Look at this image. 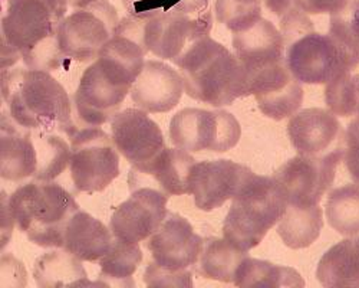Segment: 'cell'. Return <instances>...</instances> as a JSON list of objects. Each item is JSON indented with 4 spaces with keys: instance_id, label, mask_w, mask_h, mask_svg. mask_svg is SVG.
I'll return each mask as SVG.
<instances>
[{
    "instance_id": "obj_25",
    "label": "cell",
    "mask_w": 359,
    "mask_h": 288,
    "mask_svg": "<svg viewBox=\"0 0 359 288\" xmlns=\"http://www.w3.org/2000/svg\"><path fill=\"white\" fill-rule=\"evenodd\" d=\"M34 277L42 288L104 285L102 282L89 281L81 259L67 249L46 252L39 256L35 263Z\"/></svg>"
},
{
    "instance_id": "obj_19",
    "label": "cell",
    "mask_w": 359,
    "mask_h": 288,
    "mask_svg": "<svg viewBox=\"0 0 359 288\" xmlns=\"http://www.w3.org/2000/svg\"><path fill=\"white\" fill-rule=\"evenodd\" d=\"M111 137L118 152L131 164L151 160L165 148L158 124L137 108H127L115 115L111 120Z\"/></svg>"
},
{
    "instance_id": "obj_16",
    "label": "cell",
    "mask_w": 359,
    "mask_h": 288,
    "mask_svg": "<svg viewBox=\"0 0 359 288\" xmlns=\"http://www.w3.org/2000/svg\"><path fill=\"white\" fill-rule=\"evenodd\" d=\"M196 159L183 149L164 148L151 160L133 164L128 171L131 192L151 188L168 196L191 195V171Z\"/></svg>"
},
{
    "instance_id": "obj_4",
    "label": "cell",
    "mask_w": 359,
    "mask_h": 288,
    "mask_svg": "<svg viewBox=\"0 0 359 288\" xmlns=\"http://www.w3.org/2000/svg\"><path fill=\"white\" fill-rule=\"evenodd\" d=\"M174 64L180 68L184 91L193 100L224 107L250 96L246 72L238 58L210 37L196 42Z\"/></svg>"
},
{
    "instance_id": "obj_33",
    "label": "cell",
    "mask_w": 359,
    "mask_h": 288,
    "mask_svg": "<svg viewBox=\"0 0 359 288\" xmlns=\"http://www.w3.org/2000/svg\"><path fill=\"white\" fill-rule=\"evenodd\" d=\"M326 104L339 117H359V70L345 71L334 81L326 84Z\"/></svg>"
},
{
    "instance_id": "obj_20",
    "label": "cell",
    "mask_w": 359,
    "mask_h": 288,
    "mask_svg": "<svg viewBox=\"0 0 359 288\" xmlns=\"http://www.w3.org/2000/svg\"><path fill=\"white\" fill-rule=\"evenodd\" d=\"M182 74L161 61H145L131 89V98L145 112H168L182 100Z\"/></svg>"
},
{
    "instance_id": "obj_3",
    "label": "cell",
    "mask_w": 359,
    "mask_h": 288,
    "mask_svg": "<svg viewBox=\"0 0 359 288\" xmlns=\"http://www.w3.org/2000/svg\"><path fill=\"white\" fill-rule=\"evenodd\" d=\"M2 97L12 119L29 130L75 131L71 98L48 71L2 70Z\"/></svg>"
},
{
    "instance_id": "obj_15",
    "label": "cell",
    "mask_w": 359,
    "mask_h": 288,
    "mask_svg": "<svg viewBox=\"0 0 359 288\" xmlns=\"http://www.w3.org/2000/svg\"><path fill=\"white\" fill-rule=\"evenodd\" d=\"M252 175L249 167L227 159L196 163L190 181L196 207L204 212L222 208L238 195Z\"/></svg>"
},
{
    "instance_id": "obj_23",
    "label": "cell",
    "mask_w": 359,
    "mask_h": 288,
    "mask_svg": "<svg viewBox=\"0 0 359 288\" xmlns=\"http://www.w3.org/2000/svg\"><path fill=\"white\" fill-rule=\"evenodd\" d=\"M114 235L100 219L81 209L68 222L64 249L79 258L81 261L98 263L111 249Z\"/></svg>"
},
{
    "instance_id": "obj_7",
    "label": "cell",
    "mask_w": 359,
    "mask_h": 288,
    "mask_svg": "<svg viewBox=\"0 0 359 288\" xmlns=\"http://www.w3.org/2000/svg\"><path fill=\"white\" fill-rule=\"evenodd\" d=\"M286 200L273 178L253 173L245 188L231 199L223 235L242 251L256 248L283 216Z\"/></svg>"
},
{
    "instance_id": "obj_22",
    "label": "cell",
    "mask_w": 359,
    "mask_h": 288,
    "mask_svg": "<svg viewBox=\"0 0 359 288\" xmlns=\"http://www.w3.org/2000/svg\"><path fill=\"white\" fill-rule=\"evenodd\" d=\"M36 167L38 155L32 130L19 126L6 110H2V130H0L2 179L20 182L34 176Z\"/></svg>"
},
{
    "instance_id": "obj_13",
    "label": "cell",
    "mask_w": 359,
    "mask_h": 288,
    "mask_svg": "<svg viewBox=\"0 0 359 288\" xmlns=\"http://www.w3.org/2000/svg\"><path fill=\"white\" fill-rule=\"evenodd\" d=\"M345 149L322 157L297 155L280 166L272 176L286 204L297 207L319 205L335 181V173Z\"/></svg>"
},
{
    "instance_id": "obj_9",
    "label": "cell",
    "mask_w": 359,
    "mask_h": 288,
    "mask_svg": "<svg viewBox=\"0 0 359 288\" xmlns=\"http://www.w3.org/2000/svg\"><path fill=\"white\" fill-rule=\"evenodd\" d=\"M241 136V124L226 110L184 108L170 123L172 144L186 152L224 153L236 146Z\"/></svg>"
},
{
    "instance_id": "obj_31",
    "label": "cell",
    "mask_w": 359,
    "mask_h": 288,
    "mask_svg": "<svg viewBox=\"0 0 359 288\" xmlns=\"http://www.w3.org/2000/svg\"><path fill=\"white\" fill-rule=\"evenodd\" d=\"M142 261L138 244H128L114 238L111 249L100 259V280L104 285L128 284Z\"/></svg>"
},
{
    "instance_id": "obj_1",
    "label": "cell",
    "mask_w": 359,
    "mask_h": 288,
    "mask_svg": "<svg viewBox=\"0 0 359 288\" xmlns=\"http://www.w3.org/2000/svg\"><path fill=\"white\" fill-rule=\"evenodd\" d=\"M147 52L141 23L131 16L119 20L97 61L83 71L74 96L76 115L83 124L100 127L115 117L144 68Z\"/></svg>"
},
{
    "instance_id": "obj_2",
    "label": "cell",
    "mask_w": 359,
    "mask_h": 288,
    "mask_svg": "<svg viewBox=\"0 0 359 288\" xmlns=\"http://www.w3.org/2000/svg\"><path fill=\"white\" fill-rule=\"evenodd\" d=\"M67 12V0H8L2 18V70L18 60L31 70L61 68L67 58L57 32Z\"/></svg>"
},
{
    "instance_id": "obj_29",
    "label": "cell",
    "mask_w": 359,
    "mask_h": 288,
    "mask_svg": "<svg viewBox=\"0 0 359 288\" xmlns=\"http://www.w3.org/2000/svg\"><path fill=\"white\" fill-rule=\"evenodd\" d=\"M326 219L344 237L359 235V185L337 188L326 200Z\"/></svg>"
},
{
    "instance_id": "obj_8",
    "label": "cell",
    "mask_w": 359,
    "mask_h": 288,
    "mask_svg": "<svg viewBox=\"0 0 359 288\" xmlns=\"http://www.w3.org/2000/svg\"><path fill=\"white\" fill-rule=\"evenodd\" d=\"M71 137L69 171L76 192L105 190L119 176L118 149L98 127L75 129Z\"/></svg>"
},
{
    "instance_id": "obj_37",
    "label": "cell",
    "mask_w": 359,
    "mask_h": 288,
    "mask_svg": "<svg viewBox=\"0 0 359 288\" xmlns=\"http://www.w3.org/2000/svg\"><path fill=\"white\" fill-rule=\"evenodd\" d=\"M344 160L351 178L359 185V117L355 119L346 130Z\"/></svg>"
},
{
    "instance_id": "obj_14",
    "label": "cell",
    "mask_w": 359,
    "mask_h": 288,
    "mask_svg": "<svg viewBox=\"0 0 359 288\" xmlns=\"http://www.w3.org/2000/svg\"><path fill=\"white\" fill-rule=\"evenodd\" d=\"M168 197L151 188L134 190L111 216L109 229L114 238L128 244L148 240L167 218Z\"/></svg>"
},
{
    "instance_id": "obj_36",
    "label": "cell",
    "mask_w": 359,
    "mask_h": 288,
    "mask_svg": "<svg viewBox=\"0 0 359 288\" xmlns=\"http://www.w3.org/2000/svg\"><path fill=\"white\" fill-rule=\"evenodd\" d=\"M128 16L135 19H149L160 12L172 11L177 0H121Z\"/></svg>"
},
{
    "instance_id": "obj_30",
    "label": "cell",
    "mask_w": 359,
    "mask_h": 288,
    "mask_svg": "<svg viewBox=\"0 0 359 288\" xmlns=\"http://www.w3.org/2000/svg\"><path fill=\"white\" fill-rule=\"evenodd\" d=\"M32 136L38 155V167L34 179L38 182H52L61 176L69 164L71 148L55 133L36 130Z\"/></svg>"
},
{
    "instance_id": "obj_39",
    "label": "cell",
    "mask_w": 359,
    "mask_h": 288,
    "mask_svg": "<svg viewBox=\"0 0 359 288\" xmlns=\"http://www.w3.org/2000/svg\"><path fill=\"white\" fill-rule=\"evenodd\" d=\"M210 0H177V5L172 11L187 12V13H201L210 8Z\"/></svg>"
},
{
    "instance_id": "obj_17",
    "label": "cell",
    "mask_w": 359,
    "mask_h": 288,
    "mask_svg": "<svg viewBox=\"0 0 359 288\" xmlns=\"http://www.w3.org/2000/svg\"><path fill=\"white\" fill-rule=\"evenodd\" d=\"M248 85L259 110L276 122L296 114L304 103L302 85L292 75L286 60L256 71L249 77Z\"/></svg>"
},
{
    "instance_id": "obj_32",
    "label": "cell",
    "mask_w": 359,
    "mask_h": 288,
    "mask_svg": "<svg viewBox=\"0 0 359 288\" xmlns=\"http://www.w3.org/2000/svg\"><path fill=\"white\" fill-rule=\"evenodd\" d=\"M264 8L278 22L286 46L315 31L313 22L294 0H264Z\"/></svg>"
},
{
    "instance_id": "obj_5",
    "label": "cell",
    "mask_w": 359,
    "mask_h": 288,
    "mask_svg": "<svg viewBox=\"0 0 359 288\" xmlns=\"http://www.w3.org/2000/svg\"><path fill=\"white\" fill-rule=\"evenodd\" d=\"M9 209L29 241L42 248H64L68 222L79 205L61 185L35 181L15 190L9 197Z\"/></svg>"
},
{
    "instance_id": "obj_6",
    "label": "cell",
    "mask_w": 359,
    "mask_h": 288,
    "mask_svg": "<svg viewBox=\"0 0 359 288\" xmlns=\"http://www.w3.org/2000/svg\"><path fill=\"white\" fill-rule=\"evenodd\" d=\"M204 240L191 223L178 214L168 212L156 233L147 240L151 261L144 271L148 287H193L191 268L197 266Z\"/></svg>"
},
{
    "instance_id": "obj_21",
    "label": "cell",
    "mask_w": 359,
    "mask_h": 288,
    "mask_svg": "<svg viewBox=\"0 0 359 288\" xmlns=\"http://www.w3.org/2000/svg\"><path fill=\"white\" fill-rule=\"evenodd\" d=\"M231 44L248 79L256 71L286 60V44L280 31L273 22L263 18L233 34Z\"/></svg>"
},
{
    "instance_id": "obj_40",
    "label": "cell",
    "mask_w": 359,
    "mask_h": 288,
    "mask_svg": "<svg viewBox=\"0 0 359 288\" xmlns=\"http://www.w3.org/2000/svg\"><path fill=\"white\" fill-rule=\"evenodd\" d=\"M94 2H97V0H67V4L69 6H72L74 9H82V8H86L89 5H93Z\"/></svg>"
},
{
    "instance_id": "obj_35",
    "label": "cell",
    "mask_w": 359,
    "mask_h": 288,
    "mask_svg": "<svg viewBox=\"0 0 359 288\" xmlns=\"http://www.w3.org/2000/svg\"><path fill=\"white\" fill-rule=\"evenodd\" d=\"M329 35L359 56V0H351L342 11L331 15Z\"/></svg>"
},
{
    "instance_id": "obj_12",
    "label": "cell",
    "mask_w": 359,
    "mask_h": 288,
    "mask_svg": "<svg viewBox=\"0 0 359 288\" xmlns=\"http://www.w3.org/2000/svg\"><path fill=\"white\" fill-rule=\"evenodd\" d=\"M212 29L213 15L210 9L201 13L160 12L144 19L142 42L148 52H153L164 61L174 63L196 42L210 37Z\"/></svg>"
},
{
    "instance_id": "obj_34",
    "label": "cell",
    "mask_w": 359,
    "mask_h": 288,
    "mask_svg": "<svg viewBox=\"0 0 359 288\" xmlns=\"http://www.w3.org/2000/svg\"><path fill=\"white\" fill-rule=\"evenodd\" d=\"M263 0H216V16L233 34L262 19Z\"/></svg>"
},
{
    "instance_id": "obj_27",
    "label": "cell",
    "mask_w": 359,
    "mask_h": 288,
    "mask_svg": "<svg viewBox=\"0 0 359 288\" xmlns=\"http://www.w3.org/2000/svg\"><path fill=\"white\" fill-rule=\"evenodd\" d=\"M248 255V251L236 248L224 238H205L196 270L207 280L234 282L237 270Z\"/></svg>"
},
{
    "instance_id": "obj_18",
    "label": "cell",
    "mask_w": 359,
    "mask_h": 288,
    "mask_svg": "<svg viewBox=\"0 0 359 288\" xmlns=\"http://www.w3.org/2000/svg\"><path fill=\"white\" fill-rule=\"evenodd\" d=\"M287 136L299 155L311 157L345 149L346 140L337 114L323 108H305L293 114L287 123Z\"/></svg>"
},
{
    "instance_id": "obj_24",
    "label": "cell",
    "mask_w": 359,
    "mask_h": 288,
    "mask_svg": "<svg viewBox=\"0 0 359 288\" xmlns=\"http://www.w3.org/2000/svg\"><path fill=\"white\" fill-rule=\"evenodd\" d=\"M316 277L325 287H359V235L329 248L318 264Z\"/></svg>"
},
{
    "instance_id": "obj_26",
    "label": "cell",
    "mask_w": 359,
    "mask_h": 288,
    "mask_svg": "<svg viewBox=\"0 0 359 288\" xmlns=\"http://www.w3.org/2000/svg\"><path fill=\"white\" fill-rule=\"evenodd\" d=\"M323 228V211L319 205H286V211L278 222V235L290 249L311 247Z\"/></svg>"
},
{
    "instance_id": "obj_28",
    "label": "cell",
    "mask_w": 359,
    "mask_h": 288,
    "mask_svg": "<svg viewBox=\"0 0 359 288\" xmlns=\"http://www.w3.org/2000/svg\"><path fill=\"white\" fill-rule=\"evenodd\" d=\"M237 287H304L305 281L290 267L276 266L249 255L243 259L233 282Z\"/></svg>"
},
{
    "instance_id": "obj_10",
    "label": "cell",
    "mask_w": 359,
    "mask_h": 288,
    "mask_svg": "<svg viewBox=\"0 0 359 288\" xmlns=\"http://www.w3.org/2000/svg\"><path fill=\"white\" fill-rule=\"evenodd\" d=\"M286 64L301 84H329L356 68L359 56L329 34L313 31L286 46Z\"/></svg>"
},
{
    "instance_id": "obj_38",
    "label": "cell",
    "mask_w": 359,
    "mask_h": 288,
    "mask_svg": "<svg viewBox=\"0 0 359 288\" xmlns=\"http://www.w3.org/2000/svg\"><path fill=\"white\" fill-rule=\"evenodd\" d=\"M296 5L311 15H334L342 11L348 0H294Z\"/></svg>"
},
{
    "instance_id": "obj_11",
    "label": "cell",
    "mask_w": 359,
    "mask_h": 288,
    "mask_svg": "<svg viewBox=\"0 0 359 288\" xmlns=\"http://www.w3.org/2000/svg\"><path fill=\"white\" fill-rule=\"evenodd\" d=\"M118 23L116 9L108 0H97L64 19L57 32L59 48L67 60L93 61L114 37Z\"/></svg>"
}]
</instances>
